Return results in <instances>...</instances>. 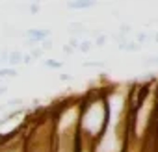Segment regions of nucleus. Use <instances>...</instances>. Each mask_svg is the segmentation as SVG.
<instances>
[{"mask_svg":"<svg viewBox=\"0 0 158 152\" xmlns=\"http://www.w3.org/2000/svg\"><path fill=\"white\" fill-rule=\"evenodd\" d=\"M28 10H30V13H32V15H35V13H39V4H35V2H34V4H30V6H28Z\"/></svg>","mask_w":158,"mask_h":152,"instance_id":"obj_8","label":"nucleus"},{"mask_svg":"<svg viewBox=\"0 0 158 152\" xmlns=\"http://www.w3.org/2000/svg\"><path fill=\"white\" fill-rule=\"evenodd\" d=\"M45 65L50 67V69H60L61 67V61H54V59H45Z\"/></svg>","mask_w":158,"mask_h":152,"instance_id":"obj_6","label":"nucleus"},{"mask_svg":"<svg viewBox=\"0 0 158 152\" xmlns=\"http://www.w3.org/2000/svg\"><path fill=\"white\" fill-rule=\"evenodd\" d=\"M32 63H34L32 56L30 54H23V65H32Z\"/></svg>","mask_w":158,"mask_h":152,"instance_id":"obj_7","label":"nucleus"},{"mask_svg":"<svg viewBox=\"0 0 158 152\" xmlns=\"http://www.w3.org/2000/svg\"><path fill=\"white\" fill-rule=\"evenodd\" d=\"M23 65V52L21 50H10L8 52V59H6V67H17Z\"/></svg>","mask_w":158,"mask_h":152,"instance_id":"obj_2","label":"nucleus"},{"mask_svg":"<svg viewBox=\"0 0 158 152\" xmlns=\"http://www.w3.org/2000/svg\"><path fill=\"white\" fill-rule=\"evenodd\" d=\"M93 6V2H69L67 4V8H71V10H82V8H91Z\"/></svg>","mask_w":158,"mask_h":152,"instance_id":"obj_4","label":"nucleus"},{"mask_svg":"<svg viewBox=\"0 0 158 152\" xmlns=\"http://www.w3.org/2000/svg\"><path fill=\"white\" fill-rule=\"evenodd\" d=\"M6 110H8V104H6V102H2V104H0V113L6 111Z\"/></svg>","mask_w":158,"mask_h":152,"instance_id":"obj_10","label":"nucleus"},{"mask_svg":"<svg viewBox=\"0 0 158 152\" xmlns=\"http://www.w3.org/2000/svg\"><path fill=\"white\" fill-rule=\"evenodd\" d=\"M8 93V86H0V97H4Z\"/></svg>","mask_w":158,"mask_h":152,"instance_id":"obj_9","label":"nucleus"},{"mask_svg":"<svg viewBox=\"0 0 158 152\" xmlns=\"http://www.w3.org/2000/svg\"><path fill=\"white\" fill-rule=\"evenodd\" d=\"M43 54H45V52H43L39 46H32V50H30V56H32V59H34V61H35V59H41V58H43Z\"/></svg>","mask_w":158,"mask_h":152,"instance_id":"obj_5","label":"nucleus"},{"mask_svg":"<svg viewBox=\"0 0 158 152\" xmlns=\"http://www.w3.org/2000/svg\"><path fill=\"white\" fill-rule=\"evenodd\" d=\"M19 70L13 67H2L0 69V80H8V78H17Z\"/></svg>","mask_w":158,"mask_h":152,"instance_id":"obj_3","label":"nucleus"},{"mask_svg":"<svg viewBox=\"0 0 158 152\" xmlns=\"http://www.w3.org/2000/svg\"><path fill=\"white\" fill-rule=\"evenodd\" d=\"M48 35H50V30H47V28H28V30H26V34H24L26 41H28L32 46H35L37 43L47 41V39H48Z\"/></svg>","mask_w":158,"mask_h":152,"instance_id":"obj_1","label":"nucleus"}]
</instances>
